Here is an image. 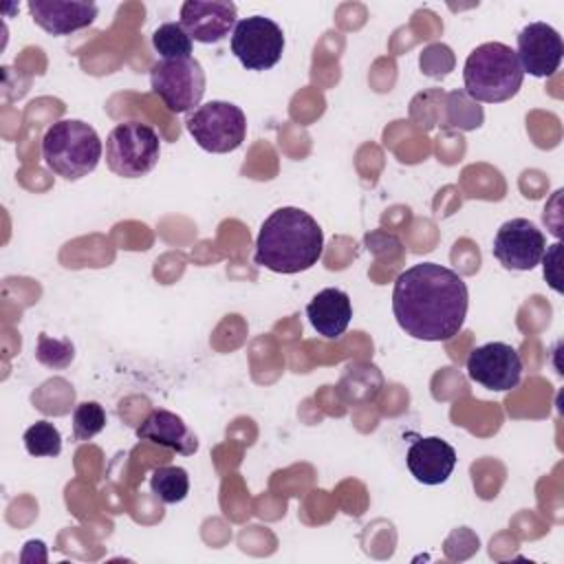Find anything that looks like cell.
Segmentation results:
<instances>
[{"mask_svg":"<svg viewBox=\"0 0 564 564\" xmlns=\"http://www.w3.org/2000/svg\"><path fill=\"white\" fill-rule=\"evenodd\" d=\"M469 293L465 280L436 262L405 269L392 289V313L405 335L423 341H447L465 324Z\"/></svg>","mask_w":564,"mask_h":564,"instance_id":"obj_1","label":"cell"},{"mask_svg":"<svg viewBox=\"0 0 564 564\" xmlns=\"http://www.w3.org/2000/svg\"><path fill=\"white\" fill-rule=\"evenodd\" d=\"M324 251V231L317 220L300 207H280L264 218L253 262L275 273H300L317 264Z\"/></svg>","mask_w":564,"mask_h":564,"instance_id":"obj_2","label":"cell"},{"mask_svg":"<svg viewBox=\"0 0 564 564\" xmlns=\"http://www.w3.org/2000/svg\"><path fill=\"white\" fill-rule=\"evenodd\" d=\"M522 77L524 73L516 51L502 42H485L476 46L463 66L467 97L482 104H500L516 97Z\"/></svg>","mask_w":564,"mask_h":564,"instance_id":"obj_3","label":"cell"},{"mask_svg":"<svg viewBox=\"0 0 564 564\" xmlns=\"http://www.w3.org/2000/svg\"><path fill=\"white\" fill-rule=\"evenodd\" d=\"M104 154L101 139L82 119H59L42 137V159L51 172L66 181L90 174Z\"/></svg>","mask_w":564,"mask_h":564,"instance_id":"obj_4","label":"cell"},{"mask_svg":"<svg viewBox=\"0 0 564 564\" xmlns=\"http://www.w3.org/2000/svg\"><path fill=\"white\" fill-rule=\"evenodd\" d=\"M161 156V141L152 126L123 121L106 139V163L123 178H139L154 170Z\"/></svg>","mask_w":564,"mask_h":564,"instance_id":"obj_5","label":"cell"},{"mask_svg":"<svg viewBox=\"0 0 564 564\" xmlns=\"http://www.w3.org/2000/svg\"><path fill=\"white\" fill-rule=\"evenodd\" d=\"M192 139L214 154H227L242 145L247 137V117L231 101H207L185 119Z\"/></svg>","mask_w":564,"mask_h":564,"instance_id":"obj_6","label":"cell"},{"mask_svg":"<svg viewBox=\"0 0 564 564\" xmlns=\"http://www.w3.org/2000/svg\"><path fill=\"white\" fill-rule=\"evenodd\" d=\"M150 86L170 112H189L203 99L205 70L194 57L159 59L150 68Z\"/></svg>","mask_w":564,"mask_h":564,"instance_id":"obj_7","label":"cell"},{"mask_svg":"<svg viewBox=\"0 0 564 564\" xmlns=\"http://www.w3.org/2000/svg\"><path fill=\"white\" fill-rule=\"evenodd\" d=\"M231 53L247 70H267L284 53V33L271 18H242L231 31Z\"/></svg>","mask_w":564,"mask_h":564,"instance_id":"obj_8","label":"cell"},{"mask_svg":"<svg viewBox=\"0 0 564 564\" xmlns=\"http://www.w3.org/2000/svg\"><path fill=\"white\" fill-rule=\"evenodd\" d=\"M546 238L529 218H511L500 225L494 236V258L511 271H531L540 264Z\"/></svg>","mask_w":564,"mask_h":564,"instance_id":"obj_9","label":"cell"},{"mask_svg":"<svg viewBox=\"0 0 564 564\" xmlns=\"http://www.w3.org/2000/svg\"><path fill=\"white\" fill-rule=\"evenodd\" d=\"M465 366L471 381L496 392L516 388L522 377V359L518 350L505 341H489L474 348Z\"/></svg>","mask_w":564,"mask_h":564,"instance_id":"obj_10","label":"cell"},{"mask_svg":"<svg viewBox=\"0 0 564 564\" xmlns=\"http://www.w3.org/2000/svg\"><path fill=\"white\" fill-rule=\"evenodd\" d=\"M516 57L522 73L533 77H551L564 57L562 35L546 22H531L518 35Z\"/></svg>","mask_w":564,"mask_h":564,"instance_id":"obj_11","label":"cell"},{"mask_svg":"<svg viewBox=\"0 0 564 564\" xmlns=\"http://www.w3.org/2000/svg\"><path fill=\"white\" fill-rule=\"evenodd\" d=\"M238 9L227 0H187L181 4V26L192 37V42L216 44L225 40L236 26Z\"/></svg>","mask_w":564,"mask_h":564,"instance_id":"obj_12","label":"cell"},{"mask_svg":"<svg viewBox=\"0 0 564 564\" xmlns=\"http://www.w3.org/2000/svg\"><path fill=\"white\" fill-rule=\"evenodd\" d=\"M405 465L419 482L441 485L452 476L456 467V452L447 441L438 436L416 438L408 447Z\"/></svg>","mask_w":564,"mask_h":564,"instance_id":"obj_13","label":"cell"},{"mask_svg":"<svg viewBox=\"0 0 564 564\" xmlns=\"http://www.w3.org/2000/svg\"><path fill=\"white\" fill-rule=\"evenodd\" d=\"M29 13L37 26L51 35H70L86 29L97 18L95 2H62V0H31Z\"/></svg>","mask_w":564,"mask_h":564,"instance_id":"obj_14","label":"cell"},{"mask_svg":"<svg viewBox=\"0 0 564 564\" xmlns=\"http://www.w3.org/2000/svg\"><path fill=\"white\" fill-rule=\"evenodd\" d=\"M137 438L167 447L181 456H192L198 449L196 434L170 410H152L137 427Z\"/></svg>","mask_w":564,"mask_h":564,"instance_id":"obj_15","label":"cell"},{"mask_svg":"<svg viewBox=\"0 0 564 564\" xmlns=\"http://www.w3.org/2000/svg\"><path fill=\"white\" fill-rule=\"evenodd\" d=\"M306 317L322 337L337 339L346 333L352 317V304L348 293L341 289H322L306 304Z\"/></svg>","mask_w":564,"mask_h":564,"instance_id":"obj_16","label":"cell"},{"mask_svg":"<svg viewBox=\"0 0 564 564\" xmlns=\"http://www.w3.org/2000/svg\"><path fill=\"white\" fill-rule=\"evenodd\" d=\"M150 489L161 502L176 505V502L185 500V496L189 491V476L183 467L163 465L150 474Z\"/></svg>","mask_w":564,"mask_h":564,"instance_id":"obj_17","label":"cell"},{"mask_svg":"<svg viewBox=\"0 0 564 564\" xmlns=\"http://www.w3.org/2000/svg\"><path fill=\"white\" fill-rule=\"evenodd\" d=\"M152 46L161 59L192 57V37L185 33L181 22H165L152 33Z\"/></svg>","mask_w":564,"mask_h":564,"instance_id":"obj_18","label":"cell"},{"mask_svg":"<svg viewBox=\"0 0 564 564\" xmlns=\"http://www.w3.org/2000/svg\"><path fill=\"white\" fill-rule=\"evenodd\" d=\"M22 441H24V447L31 456H57L62 452V434L48 421L33 423L24 432Z\"/></svg>","mask_w":564,"mask_h":564,"instance_id":"obj_19","label":"cell"},{"mask_svg":"<svg viewBox=\"0 0 564 564\" xmlns=\"http://www.w3.org/2000/svg\"><path fill=\"white\" fill-rule=\"evenodd\" d=\"M447 121L454 128L474 130L482 123V108L465 90H454L447 95Z\"/></svg>","mask_w":564,"mask_h":564,"instance_id":"obj_20","label":"cell"},{"mask_svg":"<svg viewBox=\"0 0 564 564\" xmlns=\"http://www.w3.org/2000/svg\"><path fill=\"white\" fill-rule=\"evenodd\" d=\"M106 427V410L97 401H82L73 412V438L88 441Z\"/></svg>","mask_w":564,"mask_h":564,"instance_id":"obj_21","label":"cell"},{"mask_svg":"<svg viewBox=\"0 0 564 564\" xmlns=\"http://www.w3.org/2000/svg\"><path fill=\"white\" fill-rule=\"evenodd\" d=\"M35 357H37L44 366H51V368H66V364H64L62 357H66L68 361H73V344H70L68 339H51L46 333H42L40 339H37Z\"/></svg>","mask_w":564,"mask_h":564,"instance_id":"obj_22","label":"cell"},{"mask_svg":"<svg viewBox=\"0 0 564 564\" xmlns=\"http://www.w3.org/2000/svg\"><path fill=\"white\" fill-rule=\"evenodd\" d=\"M454 68V53L445 44H430L421 53V70L430 77H443Z\"/></svg>","mask_w":564,"mask_h":564,"instance_id":"obj_23","label":"cell"},{"mask_svg":"<svg viewBox=\"0 0 564 564\" xmlns=\"http://www.w3.org/2000/svg\"><path fill=\"white\" fill-rule=\"evenodd\" d=\"M560 242H555V245H551V251H546L544 256H542V260H544V278H546V282L560 293L562 291V286H560V278L555 275V273H551V269L553 267H557V253H560Z\"/></svg>","mask_w":564,"mask_h":564,"instance_id":"obj_24","label":"cell"}]
</instances>
